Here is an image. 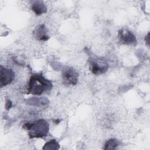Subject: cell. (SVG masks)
Returning <instances> with one entry per match:
<instances>
[{
    "label": "cell",
    "instance_id": "6da1fadb",
    "mask_svg": "<svg viewBox=\"0 0 150 150\" xmlns=\"http://www.w3.org/2000/svg\"><path fill=\"white\" fill-rule=\"evenodd\" d=\"M52 83L42 74H33L29 78L26 91L28 94L40 96L46 93L52 88Z\"/></svg>",
    "mask_w": 150,
    "mask_h": 150
},
{
    "label": "cell",
    "instance_id": "7a4b0ae2",
    "mask_svg": "<svg viewBox=\"0 0 150 150\" xmlns=\"http://www.w3.org/2000/svg\"><path fill=\"white\" fill-rule=\"evenodd\" d=\"M23 128L28 131L30 138H43L47 135L49 131V123L44 119H39L32 122H26Z\"/></svg>",
    "mask_w": 150,
    "mask_h": 150
},
{
    "label": "cell",
    "instance_id": "3957f363",
    "mask_svg": "<svg viewBox=\"0 0 150 150\" xmlns=\"http://www.w3.org/2000/svg\"><path fill=\"white\" fill-rule=\"evenodd\" d=\"M88 65L90 71L95 75L103 74L108 69L107 62L101 57H91L88 59Z\"/></svg>",
    "mask_w": 150,
    "mask_h": 150
},
{
    "label": "cell",
    "instance_id": "277c9868",
    "mask_svg": "<svg viewBox=\"0 0 150 150\" xmlns=\"http://www.w3.org/2000/svg\"><path fill=\"white\" fill-rule=\"evenodd\" d=\"M61 78L62 83L64 86H73L77 83L79 74L74 68L67 66L62 70Z\"/></svg>",
    "mask_w": 150,
    "mask_h": 150
},
{
    "label": "cell",
    "instance_id": "5b68a950",
    "mask_svg": "<svg viewBox=\"0 0 150 150\" xmlns=\"http://www.w3.org/2000/svg\"><path fill=\"white\" fill-rule=\"evenodd\" d=\"M118 38L120 42L125 45L135 46L137 43V40L134 34L125 28H122L118 30Z\"/></svg>",
    "mask_w": 150,
    "mask_h": 150
},
{
    "label": "cell",
    "instance_id": "8992f818",
    "mask_svg": "<svg viewBox=\"0 0 150 150\" xmlns=\"http://www.w3.org/2000/svg\"><path fill=\"white\" fill-rule=\"evenodd\" d=\"M15 79V73L11 69L0 66V84L1 87H3L11 84Z\"/></svg>",
    "mask_w": 150,
    "mask_h": 150
},
{
    "label": "cell",
    "instance_id": "52a82bcc",
    "mask_svg": "<svg viewBox=\"0 0 150 150\" xmlns=\"http://www.w3.org/2000/svg\"><path fill=\"white\" fill-rule=\"evenodd\" d=\"M31 9L36 15H41L47 12V7L42 1H34L31 5Z\"/></svg>",
    "mask_w": 150,
    "mask_h": 150
},
{
    "label": "cell",
    "instance_id": "ba28073f",
    "mask_svg": "<svg viewBox=\"0 0 150 150\" xmlns=\"http://www.w3.org/2000/svg\"><path fill=\"white\" fill-rule=\"evenodd\" d=\"M35 38L40 41H46L49 39L47 35V29L44 25H40L35 29L34 31Z\"/></svg>",
    "mask_w": 150,
    "mask_h": 150
},
{
    "label": "cell",
    "instance_id": "9c48e42d",
    "mask_svg": "<svg viewBox=\"0 0 150 150\" xmlns=\"http://www.w3.org/2000/svg\"><path fill=\"white\" fill-rule=\"evenodd\" d=\"M119 145V142L117 139L114 138H111L107 140L103 148L104 149H115Z\"/></svg>",
    "mask_w": 150,
    "mask_h": 150
},
{
    "label": "cell",
    "instance_id": "30bf717a",
    "mask_svg": "<svg viewBox=\"0 0 150 150\" xmlns=\"http://www.w3.org/2000/svg\"><path fill=\"white\" fill-rule=\"evenodd\" d=\"M59 143L56 141L55 139H52L50 140L49 141L47 142L44 146L43 147V149H59Z\"/></svg>",
    "mask_w": 150,
    "mask_h": 150
},
{
    "label": "cell",
    "instance_id": "8fae6325",
    "mask_svg": "<svg viewBox=\"0 0 150 150\" xmlns=\"http://www.w3.org/2000/svg\"><path fill=\"white\" fill-rule=\"evenodd\" d=\"M149 33H148V35H147V36L145 37V41H146V43H147V45L149 46Z\"/></svg>",
    "mask_w": 150,
    "mask_h": 150
}]
</instances>
